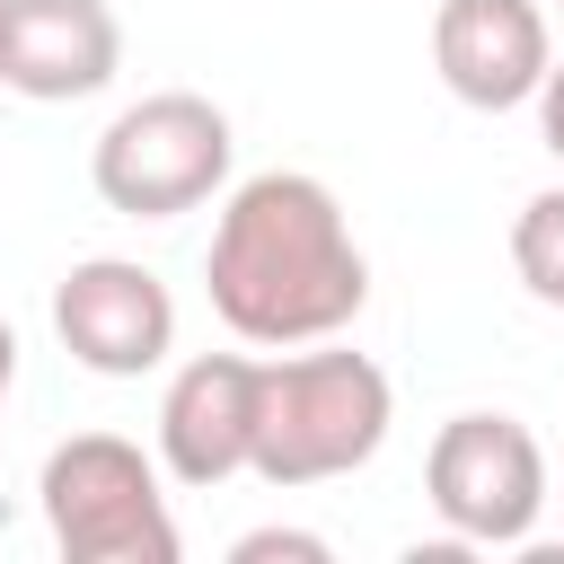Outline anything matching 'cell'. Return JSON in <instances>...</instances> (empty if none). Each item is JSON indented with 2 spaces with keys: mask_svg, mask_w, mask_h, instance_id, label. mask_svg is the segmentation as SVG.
<instances>
[{
  "mask_svg": "<svg viewBox=\"0 0 564 564\" xmlns=\"http://www.w3.org/2000/svg\"><path fill=\"white\" fill-rule=\"evenodd\" d=\"M203 291L238 344L291 352V344H326L361 317L370 256L352 247V220L326 176L264 167V176L229 185L212 247H203Z\"/></svg>",
  "mask_w": 564,
  "mask_h": 564,
  "instance_id": "cell-1",
  "label": "cell"
},
{
  "mask_svg": "<svg viewBox=\"0 0 564 564\" xmlns=\"http://www.w3.org/2000/svg\"><path fill=\"white\" fill-rule=\"evenodd\" d=\"M397 423V388L370 352H291V361H264V397H256V467L264 485L300 494V485H335L352 467L379 458Z\"/></svg>",
  "mask_w": 564,
  "mask_h": 564,
  "instance_id": "cell-2",
  "label": "cell"
},
{
  "mask_svg": "<svg viewBox=\"0 0 564 564\" xmlns=\"http://www.w3.org/2000/svg\"><path fill=\"white\" fill-rule=\"evenodd\" d=\"M44 529L62 546V564H176V511L159 485V458L123 432H70L44 449L35 476Z\"/></svg>",
  "mask_w": 564,
  "mask_h": 564,
  "instance_id": "cell-3",
  "label": "cell"
},
{
  "mask_svg": "<svg viewBox=\"0 0 564 564\" xmlns=\"http://www.w3.org/2000/svg\"><path fill=\"white\" fill-rule=\"evenodd\" d=\"M229 159H238V132L212 97L194 88H150L132 97L97 150H88V185L106 212L123 220H176V212H203L220 185H229Z\"/></svg>",
  "mask_w": 564,
  "mask_h": 564,
  "instance_id": "cell-4",
  "label": "cell"
},
{
  "mask_svg": "<svg viewBox=\"0 0 564 564\" xmlns=\"http://www.w3.org/2000/svg\"><path fill=\"white\" fill-rule=\"evenodd\" d=\"M423 494L458 546H529L538 511L555 502L546 449L520 414H449L423 449Z\"/></svg>",
  "mask_w": 564,
  "mask_h": 564,
  "instance_id": "cell-5",
  "label": "cell"
},
{
  "mask_svg": "<svg viewBox=\"0 0 564 564\" xmlns=\"http://www.w3.org/2000/svg\"><path fill=\"white\" fill-rule=\"evenodd\" d=\"M53 335L97 379H141L176 352V291L132 256H79L53 282Z\"/></svg>",
  "mask_w": 564,
  "mask_h": 564,
  "instance_id": "cell-6",
  "label": "cell"
},
{
  "mask_svg": "<svg viewBox=\"0 0 564 564\" xmlns=\"http://www.w3.org/2000/svg\"><path fill=\"white\" fill-rule=\"evenodd\" d=\"M256 397H264V361L194 352L159 397V467L194 494L247 476L256 467Z\"/></svg>",
  "mask_w": 564,
  "mask_h": 564,
  "instance_id": "cell-7",
  "label": "cell"
},
{
  "mask_svg": "<svg viewBox=\"0 0 564 564\" xmlns=\"http://www.w3.org/2000/svg\"><path fill=\"white\" fill-rule=\"evenodd\" d=\"M546 62H555L546 0H441V18H432V70L476 115L529 106Z\"/></svg>",
  "mask_w": 564,
  "mask_h": 564,
  "instance_id": "cell-8",
  "label": "cell"
},
{
  "mask_svg": "<svg viewBox=\"0 0 564 564\" xmlns=\"http://www.w3.org/2000/svg\"><path fill=\"white\" fill-rule=\"evenodd\" d=\"M123 70V18L106 0H0V88L79 106Z\"/></svg>",
  "mask_w": 564,
  "mask_h": 564,
  "instance_id": "cell-9",
  "label": "cell"
},
{
  "mask_svg": "<svg viewBox=\"0 0 564 564\" xmlns=\"http://www.w3.org/2000/svg\"><path fill=\"white\" fill-rule=\"evenodd\" d=\"M511 273H520L529 300L564 308V185H546V194L520 203V220H511Z\"/></svg>",
  "mask_w": 564,
  "mask_h": 564,
  "instance_id": "cell-10",
  "label": "cell"
},
{
  "mask_svg": "<svg viewBox=\"0 0 564 564\" xmlns=\"http://www.w3.org/2000/svg\"><path fill=\"white\" fill-rule=\"evenodd\" d=\"M229 555H238V564H273V555H291V564H326V538H308V529H247Z\"/></svg>",
  "mask_w": 564,
  "mask_h": 564,
  "instance_id": "cell-11",
  "label": "cell"
},
{
  "mask_svg": "<svg viewBox=\"0 0 564 564\" xmlns=\"http://www.w3.org/2000/svg\"><path fill=\"white\" fill-rule=\"evenodd\" d=\"M529 106H538V141L564 159V62H546V79H538V97H529Z\"/></svg>",
  "mask_w": 564,
  "mask_h": 564,
  "instance_id": "cell-12",
  "label": "cell"
},
{
  "mask_svg": "<svg viewBox=\"0 0 564 564\" xmlns=\"http://www.w3.org/2000/svg\"><path fill=\"white\" fill-rule=\"evenodd\" d=\"M9 379H18V335H9V317H0V397H9Z\"/></svg>",
  "mask_w": 564,
  "mask_h": 564,
  "instance_id": "cell-13",
  "label": "cell"
},
{
  "mask_svg": "<svg viewBox=\"0 0 564 564\" xmlns=\"http://www.w3.org/2000/svg\"><path fill=\"white\" fill-rule=\"evenodd\" d=\"M555 9H564V0H555Z\"/></svg>",
  "mask_w": 564,
  "mask_h": 564,
  "instance_id": "cell-14",
  "label": "cell"
}]
</instances>
